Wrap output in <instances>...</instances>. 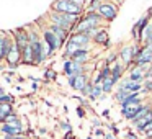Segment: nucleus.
Here are the masks:
<instances>
[{
    "label": "nucleus",
    "instance_id": "30",
    "mask_svg": "<svg viewBox=\"0 0 152 139\" xmlns=\"http://www.w3.org/2000/svg\"><path fill=\"white\" fill-rule=\"evenodd\" d=\"M44 77H46V80H54V79H56V72H54L53 69H46Z\"/></svg>",
    "mask_w": 152,
    "mask_h": 139
},
{
    "label": "nucleus",
    "instance_id": "29",
    "mask_svg": "<svg viewBox=\"0 0 152 139\" xmlns=\"http://www.w3.org/2000/svg\"><path fill=\"white\" fill-rule=\"evenodd\" d=\"M105 2H111V0H90L88 10H96V8H98V5L105 4Z\"/></svg>",
    "mask_w": 152,
    "mask_h": 139
},
{
    "label": "nucleus",
    "instance_id": "19",
    "mask_svg": "<svg viewBox=\"0 0 152 139\" xmlns=\"http://www.w3.org/2000/svg\"><path fill=\"white\" fill-rule=\"evenodd\" d=\"M123 72H124V66L121 64V61H119V62L116 61V62L111 66V75H110V79L113 80V83H115V85L119 82V79L123 77Z\"/></svg>",
    "mask_w": 152,
    "mask_h": 139
},
{
    "label": "nucleus",
    "instance_id": "16",
    "mask_svg": "<svg viewBox=\"0 0 152 139\" xmlns=\"http://www.w3.org/2000/svg\"><path fill=\"white\" fill-rule=\"evenodd\" d=\"M0 132L4 136H12V138H15V136H23L25 134V128H18V126L15 124H2L0 126Z\"/></svg>",
    "mask_w": 152,
    "mask_h": 139
},
{
    "label": "nucleus",
    "instance_id": "33",
    "mask_svg": "<svg viewBox=\"0 0 152 139\" xmlns=\"http://www.w3.org/2000/svg\"><path fill=\"white\" fill-rule=\"evenodd\" d=\"M61 129H64V131H67V132H72V128H70V124L69 123H61Z\"/></svg>",
    "mask_w": 152,
    "mask_h": 139
},
{
    "label": "nucleus",
    "instance_id": "3",
    "mask_svg": "<svg viewBox=\"0 0 152 139\" xmlns=\"http://www.w3.org/2000/svg\"><path fill=\"white\" fill-rule=\"evenodd\" d=\"M96 12L102 15V18H103V21H105V23H111V21L116 18V15H118L119 7L115 4V2H105V4L98 5Z\"/></svg>",
    "mask_w": 152,
    "mask_h": 139
},
{
    "label": "nucleus",
    "instance_id": "8",
    "mask_svg": "<svg viewBox=\"0 0 152 139\" xmlns=\"http://www.w3.org/2000/svg\"><path fill=\"white\" fill-rule=\"evenodd\" d=\"M82 20L85 21L90 28H100V25L105 23L103 18H102V15H100L96 10H87V13H83Z\"/></svg>",
    "mask_w": 152,
    "mask_h": 139
},
{
    "label": "nucleus",
    "instance_id": "15",
    "mask_svg": "<svg viewBox=\"0 0 152 139\" xmlns=\"http://www.w3.org/2000/svg\"><path fill=\"white\" fill-rule=\"evenodd\" d=\"M90 59V48H85V49H79L75 51L74 54L69 56V61H74V62H79V64H87Z\"/></svg>",
    "mask_w": 152,
    "mask_h": 139
},
{
    "label": "nucleus",
    "instance_id": "28",
    "mask_svg": "<svg viewBox=\"0 0 152 139\" xmlns=\"http://www.w3.org/2000/svg\"><path fill=\"white\" fill-rule=\"evenodd\" d=\"M152 93V80H145L142 83V95H149Z\"/></svg>",
    "mask_w": 152,
    "mask_h": 139
},
{
    "label": "nucleus",
    "instance_id": "10",
    "mask_svg": "<svg viewBox=\"0 0 152 139\" xmlns=\"http://www.w3.org/2000/svg\"><path fill=\"white\" fill-rule=\"evenodd\" d=\"M69 41L74 43V44H77L80 49L90 48V44H92V38H90L88 34H83V33H70Z\"/></svg>",
    "mask_w": 152,
    "mask_h": 139
},
{
    "label": "nucleus",
    "instance_id": "40",
    "mask_svg": "<svg viewBox=\"0 0 152 139\" xmlns=\"http://www.w3.org/2000/svg\"><path fill=\"white\" fill-rule=\"evenodd\" d=\"M5 93H7V92H5V90H4V89H2V87H0V97H4V95H5Z\"/></svg>",
    "mask_w": 152,
    "mask_h": 139
},
{
    "label": "nucleus",
    "instance_id": "7",
    "mask_svg": "<svg viewBox=\"0 0 152 139\" xmlns=\"http://www.w3.org/2000/svg\"><path fill=\"white\" fill-rule=\"evenodd\" d=\"M12 34H13V40L15 43H17L18 49H20V54L25 51V48L30 44V40H28V30H25V28H17L15 31H12Z\"/></svg>",
    "mask_w": 152,
    "mask_h": 139
},
{
    "label": "nucleus",
    "instance_id": "36",
    "mask_svg": "<svg viewBox=\"0 0 152 139\" xmlns=\"http://www.w3.org/2000/svg\"><path fill=\"white\" fill-rule=\"evenodd\" d=\"M70 2H74V4H77V5H83L87 0H70Z\"/></svg>",
    "mask_w": 152,
    "mask_h": 139
},
{
    "label": "nucleus",
    "instance_id": "32",
    "mask_svg": "<svg viewBox=\"0 0 152 139\" xmlns=\"http://www.w3.org/2000/svg\"><path fill=\"white\" fill-rule=\"evenodd\" d=\"M145 80H152V64L149 67H145Z\"/></svg>",
    "mask_w": 152,
    "mask_h": 139
},
{
    "label": "nucleus",
    "instance_id": "18",
    "mask_svg": "<svg viewBox=\"0 0 152 139\" xmlns=\"http://www.w3.org/2000/svg\"><path fill=\"white\" fill-rule=\"evenodd\" d=\"M141 106H142V102H141V103H134V105L128 106V108H121V115H123V118L128 119V121H132V119L136 118V115L139 113Z\"/></svg>",
    "mask_w": 152,
    "mask_h": 139
},
{
    "label": "nucleus",
    "instance_id": "23",
    "mask_svg": "<svg viewBox=\"0 0 152 139\" xmlns=\"http://www.w3.org/2000/svg\"><path fill=\"white\" fill-rule=\"evenodd\" d=\"M142 102V93L137 92V93H132L131 97H128V98L124 100V102L121 103V108H128V106L134 105V103H141Z\"/></svg>",
    "mask_w": 152,
    "mask_h": 139
},
{
    "label": "nucleus",
    "instance_id": "21",
    "mask_svg": "<svg viewBox=\"0 0 152 139\" xmlns=\"http://www.w3.org/2000/svg\"><path fill=\"white\" fill-rule=\"evenodd\" d=\"M149 111H152V105H151V103H142V106H141V110H139V113L136 115V118L132 119L131 123L136 126L142 118H145V116H147V113H149Z\"/></svg>",
    "mask_w": 152,
    "mask_h": 139
},
{
    "label": "nucleus",
    "instance_id": "1",
    "mask_svg": "<svg viewBox=\"0 0 152 139\" xmlns=\"http://www.w3.org/2000/svg\"><path fill=\"white\" fill-rule=\"evenodd\" d=\"M48 18H49V23L57 25V26L64 28V30L70 31V33H72V31L75 30V26L79 25V21L82 20V17H77V15L59 13V12H54V10H51V12H49Z\"/></svg>",
    "mask_w": 152,
    "mask_h": 139
},
{
    "label": "nucleus",
    "instance_id": "26",
    "mask_svg": "<svg viewBox=\"0 0 152 139\" xmlns=\"http://www.w3.org/2000/svg\"><path fill=\"white\" fill-rule=\"evenodd\" d=\"M102 87H103V93H105V95H110V93H113V87H115V83H113V80L110 79H105L102 82Z\"/></svg>",
    "mask_w": 152,
    "mask_h": 139
},
{
    "label": "nucleus",
    "instance_id": "12",
    "mask_svg": "<svg viewBox=\"0 0 152 139\" xmlns=\"http://www.w3.org/2000/svg\"><path fill=\"white\" fill-rule=\"evenodd\" d=\"M119 59H121V64L124 66V69L131 67V64H134V59H132V46H123L118 53Z\"/></svg>",
    "mask_w": 152,
    "mask_h": 139
},
{
    "label": "nucleus",
    "instance_id": "20",
    "mask_svg": "<svg viewBox=\"0 0 152 139\" xmlns=\"http://www.w3.org/2000/svg\"><path fill=\"white\" fill-rule=\"evenodd\" d=\"M119 87H123V89L129 90V92H132V93H137V92L142 93V83L132 82V80H129V79H123L121 83H119Z\"/></svg>",
    "mask_w": 152,
    "mask_h": 139
},
{
    "label": "nucleus",
    "instance_id": "13",
    "mask_svg": "<svg viewBox=\"0 0 152 139\" xmlns=\"http://www.w3.org/2000/svg\"><path fill=\"white\" fill-rule=\"evenodd\" d=\"M151 15H152V8H149L147 13L142 15V17L139 18L137 21H136L134 26H132V30H136V31H137V34H139V41H141V36H142V33H144V30L149 26V25H151V23H149V18H151Z\"/></svg>",
    "mask_w": 152,
    "mask_h": 139
},
{
    "label": "nucleus",
    "instance_id": "35",
    "mask_svg": "<svg viewBox=\"0 0 152 139\" xmlns=\"http://www.w3.org/2000/svg\"><path fill=\"white\" fill-rule=\"evenodd\" d=\"M103 134H105V132H103L102 128H96L95 129V136H103Z\"/></svg>",
    "mask_w": 152,
    "mask_h": 139
},
{
    "label": "nucleus",
    "instance_id": "9",
    "mask_svg": "<svg viewBox=\"0 0 152 139\" xmlns=\"http://www.w3.org/2000/svg\"><path fill=\"white\" fill-rule=\"evenodd\" d=\"M48 28H49V30L56 34L57 40H59V48L66 46V43L69 41V38H70V31L64 30V28L57 26V25H54V23H48Z\"/></svg>",
    "mask_w": 152,
    "mask_h": 139
},
{
    "label": "nucleus",
    "instance_id": "11",
    "mask_svg": "<svg viewBox=\"0 0 152 139\" xmlns=\"http://www.w3.org/2000/svg\"><path fill=\"white\" fill-rule=\"evenodd\" d=\"M88 82H90V77L87 75V74H82V75H79V77H69V85L80 93H82V90L87 87Z\"/></svg>",
    "mask_w": 152,
    "mask_h": 139
},
{
    "label": "nucleus",
    "instance_id": "14",
    "mask_svg": "<svg viewBox=\"0 0 152 139\" xmlns=\"http://www.w3.org/2000/svg\"><path fill=\"white\" fill-rule=\"evenodd\" d=\"M92 43L96 44V46H111V41H110V36H108V31L105 28H100L96 31V34L92 38Z\"/></svg>",
    "mask_w": 152,
    "mask_h": 139
},
{
    "label": "nucleus",
    "instance_id": "17",
    "mask_svg": "<svg viewBox=\"0 0 152 139\" xmlns=\"http://www.w3.org/2000/svg\"><path fill=\"white\" fill-rule=\"evenodd\" d=\"M128 79L132 80V82H137V83H144V80H145V67H132V69L129 70Z\"/></svg>",
    "mask_w": 152,
    "mask_h": 139
},
{
    "label": "nucleus",
    "instance_id": "5",
    "mask_svg": "<svg viewBox=\"0 0 152 139\" xmlns=\"http://www.w3.org/2000/svg\"><path fill=\"white\" fill-rule=\"evenodd\" d=\"M43 41L48 48V57L59 49V40H57L56 34H54L49 28H43Z\"/></svg>",
    "mask_w": 152,
    "mask_h": 139
},
{
    "label": "nucleus",
    "instance_id": "2",
    "mask_svg": "<svg viewBox=\"0 0 152 139\" xmlns=\"http://www.w3.org/2000/svg\"><path fill=\"white\" fill-rule=\"evenodd\" d=\"M51 10L59 12V13L83 17V5H77L74 2H70V0H54L51 4Z\"/></svg>",
    "mask_w": 152,
    "mask_h": 139
},
{
    "label": "nucleus",
    "instance_id": "27",
    "mask_svg": "<svg viewBox=\"0 0 152 139\" xmlns=\"http://www.w3.org/2000/svg\"><path fill=\"white\" fill-rule=\"evenodd\" d=\"M93 85H95V83H93V80H90V82L87 83V87H85V89L82 90V95L88 98V97L92 95V92H93Z\"/></svg>",
    "mask_w": 152,
    "mask_h": 139
},
{
    "label": "nucleus",
    "instance_id": "24",
    "mask_svg": "<svg viewBox=\"0 0 152 139\" xmlns=\"http://www.w3.org/2000/svg\"><path fill=\"white\" fill-rule=\"evenodd\" d=\"M131 95H132V92H129V90H126V89H123V87H119V89L115 92V100L119 103V105H121V103L124 102L128 97H131Z\"/></svg>",
    "mask_w": 152,
    "mask_h": 139
},
{
    "label": "nucleus",
    "instance_id": "6",
    "mask_svg": "<svg viewBox=\"0 0 152 139\" xmlns=\"http://www.w3.org/2000/svg\"><path fill=\"white\" fill-rule=\"evenodd\" d=\"M62 70L67 77H79L82 74H85V66H82L79 62H74V61H64Z\"/></svg>",
    "mask_w": 152,
    "mask_h": 139
},
{
    "label": "nucleus",
    "instance_id": "31",
    "mask_svg": "<svg viewBox=\"0 0 152 139\" xmlns=\"http://www.w3.org/2000/svg\"><path fill=\"white\" fill-rule=\"evenodd\" d=\"M118 57H119V56H118V53H111V54H110V56H108V61H106V62H108V64H111V62L115 64Z\"/></svg>",
    "mask_w": 152,
    "mask_h": 139
},
{
    "label": "nucleus",
    "instance_id": "25",
    "mask_svg": "<svg viewBox=\"0 0 152 139\" xmlns=\"http://www.w3.org/2000/svg\"><path fill=\"white\" fill-rule=\"evenodd\" d=\"M103 97H105V93H103V87L102 85H93V92L92 95L88 97L90 100H102Z\"/></svg>",
    "mask_w": 152,
    "mask_h": 139
},
{
    "label": "nucleus",
    "instance_id": "34",
    "mask_svg": "<svg viewBox=\"0 0 152 139\" xmlns=\"http://www.w3.org/2000/svg\"><path fill=\"white\" fill-rule=\"evenodd\" d=\"M77 115H79L80 118H83V116H85V111H83L82 106H79V108H77Z\"/></svg>",
    "mask_w": 152,
    "mask_h": 139
},
{
    "label": "nucleus",
    "instance_id": "39",
    "mask_svg": "<svg viewBox=\"0 0 152 139\" xmlns=\"http://www.w3.org/2000/svg\"><path fill=\"white\" fill-rule=\"evenodd\" d=\"M105 139H116V138H115L113 134H106V136H105Z\"/></svg>",
    "mask_w": 152,
    "mask_h": 139
},
{
    "label": "nucleus",
    "instance_id": "4",
    "mask_svg": "<svg viewBox=\"0 0 152 139\" xmlns=\"http://www.w3.org/2000/svg\"><path fill=\"white\" fill-rule=\"evenodd\" d=\"M13 46V34L0 30V62L7 61V56Z\"/></svg>",
    "mask_w": 152,
    "mask_h": 139
},
{
    "label": "nucleus",
    "instance_id": "38",
    "mask_svg": "<svg viewBox=\"0 0 152 139\" xmlns=\"http://www.w3.org/2000/svg\"><path fill=\"white\" fill-rule=\"evenodd\" d=\"M93 126H102V123H100L98 119H93Z\"/></svg>",
    "mask_w": 152,
    "mask_h": 139
},
{
    "label": "nucleus",
    "instance_id": "22",
    "mask_svg": "<svg viewBox=\"0 0 152 139\" xmlns=\"http://www.w3.org/2000/svg\"><path fill=\"white\" fill-rule=\"evenodd\" d=\"M12 113H15L13 103H5V105L0 106V124H4L5 118H7L8 115H12Z\"/></svg>",
    "mask_w": 152,
    "mask_h": 139
},
{
    "label": "nucleus",
    "instance_id": "37",
    "mask_svg": "<svg viewBox=\"0 0 152 139\" xmlns=\"http://www.w3.org/2000/svg\"><path fill=\"white\" fill-rule=\"evenodd\" d=\"M113 2H115V4L118 5V7H121V5L124 4V0H113Z\"/></svg>",
    "mask_w": 152,
    "mask_h": 139
}]
</instances>
